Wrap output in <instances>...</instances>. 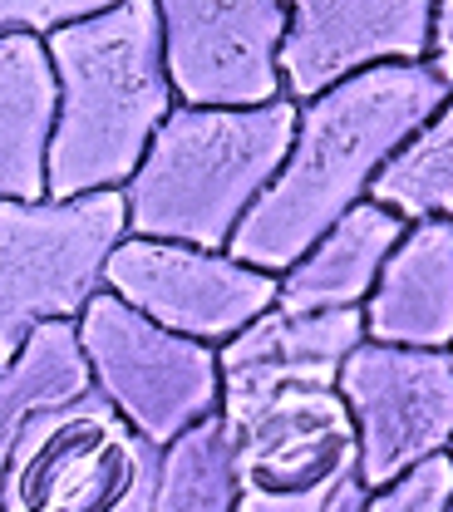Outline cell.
Returning <instances> with one entry per match:
<instances>
[{"mask_svg":"<svg viewBox=\"0 0 453 512\" xmlns=\"http://www.w3.org/2000/svg\"><path fill=\"white\" fill-rule=\"evenodd\" d=\"M340 394L360 429V483L370 493L453 448V355L444 350L365 340L340 370Z\"/></svg>","mask_w":453,"mask_h":512,"instance_id":"10","label":"cell"},{"mask_svg":"<svg viewBox=\"0 0 453 512\" xmlns=\"http://www.w3.org/2000/svg\"><path fill=\"white\" fill-rule=\"evenodd\" d=\"M163 64L183 109H266L286 99L281 45L291 5L281 0H168Z\"/></svg>","mask_w":453,"mask_h":512,"instance_id":"9","label":"cell"},{"mask_svg":"<svg viewBox=\"0 0 453 512\" xmlns=\"http://www.w3.org/2000/svg\"><path fill=\"white\" fill-rule=\"evenodd\" d=\"M449 503H453V458L444 453V458L419 463L399 483L370 493L365 512H449Z\"/></svg>","mask_w":453,"mask_h":512,"instance_id":"19","label":"cell"},{"mask_svg":"<svg viewBox=\"0 0 453 512\" xmlns=\"http://www.w3.org/2000/svg\"><path fill=\"white\" fill-rule=\"evenodd\" d=\"M104 291L153 325L222 350L266 311H276L281 276L252 271L232 252L124 237L104 266Z\"/></svg>","mask_w":453,"mask_h":512,"instance_id":"8","label":"cell"},{"mask_svg":"<svg viewBox=\"0 0 453 512\" xmlns=\"http://www.w3.org/2000/svg\"><path fill=\"white\" fill-rule=\"evenodd\" d=\"M301 104L266 109H173L143 168L124 188L129 237L227 252L261 192L296 148Z\"/></svg>","mask_w":453,"mask_h":512,"instance_id":"3","label":"cell"},{"mask_svg":"<svg viewBox=\"0 0 453 512\" xmlns=\"http://www.w3.org/2000/svg\"><path fill=\"white\" fill-rule=\"evenodd\" d=\"M89 394H94V375L79 345V320L40 325L25 340V350L0 370V483H5L10 453L20 448L25 429Z\"/></svg>","mask_w":453,"mask_h":512,"instance_id":"16","label":"cell"},{"mask_svg":"<svg viewBox=\"0 0 453 512\" xmlns=\"http://www.w3.org/2000/svg\"><path fill=\"white\" fill-rule=\"evenodd\" d=\"M94 10H104V5H94V0H0V40L5 35H40L45 40L74 20H89Z\"/></svg>","mask_w":453,"mask_h":512,"instance_id":"20","label":"cell"},{"mask_svg":"<svg viewBox=\"0 0 453 512\" xmlns=\"http://www.w3.org/2000/svg\"><path fill=\"white\" fill-rule=\"evenodd\" d=\"M60 124V79L40 35L0 40V202L50 197V143Z\"/></svg>","mask_w":453,"mask_h":512,"instance_id":"14","label":"cell"},{"mask_svg":"<svg viewBox=\"0 0 453 512\" xmlns=\"http://www.w3.org/2000/svg\"><path fill=\"white\" fill-rule=\"evenodd\" d=\"M217 414L237 448V512H330L360 483V429L340 389H276Z\"/></svg>","mask_w":453,"mask_h":512,"instance_id":"5","label":"cell"},{"mask_svg":"<svg viewBox=\"0 0 453 512\" xmlns=\"http://www.w3.org/2000/svg\"><path fill=\"white\" fill-rule=\"evenodd\" d=\"M45 50L60 79L50 202L124 192L178 109L163 64V10L153 0L104 5L45 35Z\"/></svg>","mask_w":453,"mask_h":512,"instance_id":"2","label":"cell"},{"mask_svg":"<svg viewBox=\"0 0 453 512\" xmlns=\"http://www.w3.org/2000/svg\"><path fill=\"white\" fill-rule=\"evenodd\" d=\"M409 222L394 217L380 202H360L355 212H345L311 256H301L286 276H281V311H301V316H325V311H365V301L380 286V271L404 242Z\"/></svg>","mask_w":453,"mask_h":512,"instance_id":"15","label":"cell"},{"mask_svg":"<svg viewBox=\"0 0 453 512\" xmlns=\"http://www.w3.org/2000/svg\"><path fill=\"white\" fill-rule=\"evenodd\" d=\"M0 512H5V508H0Z\"/></svg>","mask_w":453,"mask_h":512,"instance_id":"24","label":"cell"},{"mask_svg":"<svg viewBox=\"0 0 453 512\" xmlns=\"http://www.w3.org/2000/svg\"><path fill=\"white\" fill-rule=\"evenodd\" d=\"M429 64L453 84V0L434 5V50H429Z\"/></svg>","mask_w":453,"mask_h":512,"instance_id":"21","label":"cell"},{"mask_svg":"<svg viewBox=\"0 0 453 512\" xmlns=\"http://www.w3.org/2000/svg\"><path fill=\"white\" fill-rule=\"evenodd\" d=\"M449 458H453V448H449ZM449 512H453V503H449Z\"/></svg>","mask_w":453,"mask_h":512,"instance_id":"23","label":"cell"},{"mask_svg":"<svg viewBox=\"0 0 453 512\" xmlns=\"http://www.w3.org/2000/svg\"><path fill=\"white\" fill-rule=\"evenodd\" d=\"M365 508H370V488H365V483H350V488L330 503V512H365Z\"/></svg>","mask_w":453,"mask_h":512,"instance_id":"22","label":"cell"},{"mask_svg":"<svg viewBox=\"0 0 453 512\" xmlns=\"http://www.w3.org/2000/svg\"><path fill=\"white\" fill-rule=\"evenodd\" d=\"M370 202L389 207L409 227L414 222H453V99L375 178Z\"/></svg>","mask_w":453,"mask_h":512,"instance_id":"18","label":"cell"},{"mask_svg":"<svg viewBox=\"0 0 453 512\" xmlns=\"http://www.w3.org/2000/svg\"><path fill=\"white\" fill-rule=\"evenodd\" d=\"M449 99L453 84L424 60L380 64L301 104L296 148L227 252L252 271L286 276L345 212L370 202L375 178Z\"/></svg>","mask_w":453,"mask_h":512,"instance_id":"1","label":"cell"},{"mask_svg":"<svg viewBox=\"0 0 453 512\" xmlns=\"http://www.w3.org/2000/svg\"><path fill=\"white\" fill-rule=\"evenodd\" d=\"M129 237L124 192L0 202V370L50 320H79Z\"/></svg>","mask_w":453,"mask_h":512,"instance_id":"4","label":"cell"},{"mask_svg":"<svg viewBox=\"0 0 453 512\" xmlns=\"http://www.w3.org/2000/svg\"><path fill=\"white\" fill-rule=\"evenodd\" d=\"M365 311H266L232 345L217 350L222 404L261 399L276 389H340L345 360L365 345Z\"/></svg>","mask_w":453,"mask_h":512,"instance_id":"12","label":"cell"},{"mask_svg":"<svg viewBox=\"0 0 453 512\" xmlns=\"http://www.w3.org/2000/svg\"><path fill=\"white\" fill-rule=\"evenodd\" d=\"M94 394L153 448L178 444L222 409V365L212 345L183 340L119 296L99 291L79 316Z\"/></svg>","mask_w":453,"mask_h":512,"instance_id":"7","label":"cell"},{"mask_svg":"<svg viewBox=\"0 0 453 512\" xmlns=\"http://www.w3.org/2000/svg\"><path fill=\"white\" fill-rule=\"evenodd\" d=\"M434 50L429 0H301L291 5L281 79L291 104H311L380 64H424Z\"/></svg>","mask_w":453,"mask_h":512,"instance_id":"11","label":"cell"},{"mask_svg":"<svg viewBox=\"0 0 453 512\" xmlns=\"http://www.w3.org/2000/svg\"><path fill=\"white\" fill-rule=\"evenodd\" d=\"M365 335L394 350L453 355V222H414L365 301Z\"/></svg>","mask_w":453,"mask_h":512,"instance_id":"13","label":"cell"},{"mask_svg":"<svg viewBox=\"0 0 453 512\" xmlns=\"http://www.w3.org/2000/svg\"><path fill=\"white\" fill-rule=\"evenodd\" d=\"M163 448L99 399L65 404L25 429L10 453L0 508L5 512H153Z\"/></svg>","mask_w":453,"mask_h":512,"instance_id":"6","label":"cell"},{"mask_svg":"<svg viewBox=\"0 0 453 512\" xmlns=\"http://www.w3.org/2000/svg\"><path fill=\"white\" fill-rule=\"evenodd\" d=\"M237 448L222 414L163 448L153 512H237Z\"/></svg>","mask_w":453,"mask_h":512,"instance_id":"17","label":"cell"}]
</instances>
